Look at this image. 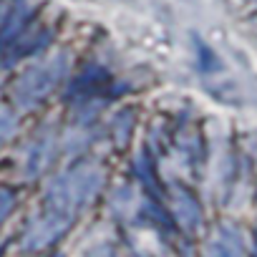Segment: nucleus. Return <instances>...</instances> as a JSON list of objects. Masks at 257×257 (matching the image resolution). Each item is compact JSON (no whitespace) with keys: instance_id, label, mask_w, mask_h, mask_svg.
<instances>
[{"instance_id":"6","label":"nucleus","mask_w":257,"mask_h":257,"mask_svg":"<svg viewBox=\"0 0 257 257\" xmlns=\"http://www.w3.org/2000/svg\"><path fill=\"white\" fill-rule=\"evenodd\" d=\"M88 257H134V254H123L116 244H101V247H96ZM139 257V254H137Z\"/></svg>"},{"instance_id":"1","label":"nucleus","mask_w":257,"mask_h":257,"mask_svg":"<svg viewBox=\"0 0 257 257\" xmlns=\"http://www.w3.org/2000/svg\"><path fill=\"white\" fill-rule=\"evenodd\" d=\"M101 182H103V172L96 162L81 159L71 164L51 184L41 214L33 219V224L23 237V247L36 252L58 242L73 227V222L81 217L88 202L96 197Z\"/></svg>"},{"instance_id":"8","label":"nucleus","mask_w":257,"mask_h":257,"mask_svg":"<svg viewBox=\"0 0 257 257\" xmlns=\"http://www.w3.org/2000/svg\"><path fill=\"white\" fill-rule=\"evenodd\" d=\"M56 257H63V254H56Z\"/></svg>"},{"instance_id":"7","label":"nucleus","mask_w":257,"mask_h":257,"mask_svg":"<svg viewBox=\"0 0 257 257\" xmlns=\"http://www.w3.org/2000/svg\"><path fill=\"white\" fill-rule=\"evenodd\" d=\"M11 6L13 3H8V0H0V23L6 21V16H8V11H11Z\"/></svg>"},{"instance_id":"4","label":"nucleus","mask_w":257,"mask_h":257,"mask_svg":"<svg viewBox=\"0 0 257 257\" xmlns=\"http://www.w3.org/2000/svg\"><path fill=\"white\" fill-rule=\"evenodd\" d=\"M242 254H244V242L239 237V229L229 224H222L207 242V257H242Z\"/></svg>"},{"instance_id":"5","label":"nucleus","mask_w":257,"mask_h":257,"mask_svg":"<svg viewBox=\"0 0 257 257\" xmlns=\"http://www.w3.org/2000/svg\"><path fill=\"white\" fill-rule=\"evenodd\" d=\"M13 204H16V194L11 189H0V224H3L6 217L11 214Z\"/></svg>"},{"instance_id":"2","label":"nucleus","mask_w":257,"mask_h":257,"mask_svg":"<svg viewBox=\"0 0 257 257\" xmlns=\"http://www.w3.org/2000/svg\"><path fill=\"white\" fill-rule=\"evenodd\" d=\"M48 33L33 23V11L26 0H13V6L0 23V61L13 63L38 48H43Z\"/></svg>"},{"instance_id":"3","label":"nucleus","mask_w":257,"mask_h":257,"mask_svg":"<svg viewBox=\"0 0 257 257\" xmlns=\"http://www.w3.org/2000/svg\"><path fill=\"white\" fill-rule=\"evenodd\" d=\"M66 68H68L66 56H53V58L41 61L38 66L28 68L21 76V81L16 83V91H13L16 101L21 106H36V103L46 101L58 88V83L63 81Z\"/></svg>"}]
</instances>
